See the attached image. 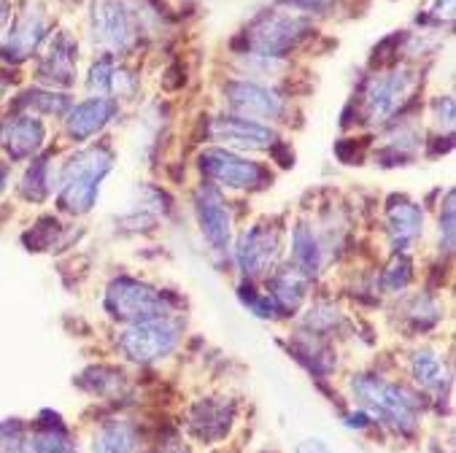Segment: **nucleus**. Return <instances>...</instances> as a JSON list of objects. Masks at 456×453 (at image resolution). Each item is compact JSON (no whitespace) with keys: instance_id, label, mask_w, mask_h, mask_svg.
Wrapping results in <instances>:
<instances>
[{"instance_id":"obj_32","label":"nucleus","mask_w":456,"mask_h":453,"mask_svg":"<svg viewBox=\"0 0 456 453\" xmlns=\"http://www.w3.org/2000/svg\"><path fill=\"white\" fill-rule=\"evenodd\" d=\"M9 165H4V162H0V192H4L6 190V184H9Z\"/></svg>"},{"instance_id":"obj_26","label":"nucleus","mask_w":456,"mask_h":453,"mask_svg":"<svg viewBox=\"0 0 456 453\" xmlns=\"http://www.w3.org/2000/svg\"><path fill=\"white\" fill-rule=\"evenodd\" d=\"M33 445H36V453H76L73 445L68 442V437L54 429H41L36 434Z\"/></svg>"},{"instance_id":"obj_27","label":"nucleus","mask_w":456,"mask_h":453,"mask_svg":"<svg viewBox=\"0 0 456 453\" xmlns=\"http://www.w3.org/2000/svg\"><path fill=\"white\" fill-rule=\"evenodd\" d=\"M408 281H411V262L405 256H397L389 264L387 273H384V287L392 289V292H397V289L408 287Z\"/></svg>"},{"instance_id":"obj_28","label":"nucleus","mask_w":456,"mask_h":453,"mask_svg":"<svg viewBox=\"0 0 456 453\" xmlns=\"http://www.w3.org/2000/svg\"><path fill=\"white\" fill-rule=\"evenodd\" d=\"M279 4L289 6V12H295V14H322L335 4V0H279Z\"/></svg>"},{"instance_id":"obj_20","label":"nucleus","mask_w":456,"mask_h":453,"mask_svg":"<svg viewBox=\"0 0 456 453\" xmlns=\"http://www.w3.org/2000/svg\"><path fill=\"white\" fill-rule=\"evenodd\" d=\"M279 311H295L305 297V276L297 267H287L270 279V295Z\"/></svg>"},{"instance_id":"obj_5","label":"nucleus","mask_w":456,"mask_h":453,"mask_svg":"<svg viewBox=\"0 0 456 453\" xmlns=\"http://www.w3.org/2000/svg\"><path fill=\"white\" fill-rule=\"evenodd\" d=\"M354 394L359 397V402L368 408L373 416L384 418L387 424H392L400 432H411L416 426V400L411 394H405L400 386H392L381 378L373 376H359L354 378Z\"/></svg>"},{"instance_id":"obj_30","label":"nucleus","mask_w":456,"mask_h":453,"mask_svg":"<svg viewBox=\"0 0 456 453\" xmlns=\"http://www.w3.org/2000/svg\"><path fill=\"white\" fill-rule=\"evenodd\" d=\"M297 453H332L322 440H305L300 448H297Z\"/></svg>"},{"instance_id":"obj_2","label":"nucleus","mask_w":456,"mask_h":453,"mask_svg":"<svg viewBox=\"0 0 456 453\" xmlns=\"http://www.w3.org/2000/svg\"><path fill=\"white\" fill-rule=\"evenodd\" d=\"M149 0H98L93 9V41L109 57L130 54L149 28Z\"/></svg>"},{"instance_id":"obj_9","label":"nucleus","mask_w":456,"mask_h":453,"mask_svg":"<svg viewBox=\"0 0 456 453\" xmlns=\"http://www.w3.org/2000/svg\"><path fill=\"white\" fill-rule=\"evenodd\" d=\"M122 351L133 359V361H157L162 356H167L175 343H178V324L159 316V319H149V321H135L125 335H122Z\"/></svg>"},{"instance_id":"obj_14","label":"nucleus","mask_w":456,"mask_h":453,"mask_svg":"<svg viewBox=\"0 0 456 453\" xmlns=\"http://www.w3.org/2000/svg\"><path fill=\"white\" fill-rule=\"evenodd\" d=\"M208 135L219 143H224L227 149H270L276 143V133H273L267 125L251 122V119H240V117H219L208 125Z\"/></svg>"},{"instance_id":"obj_24","label":"nucleus","mask_w":456,"mask_h":453,"mask_svg":"<svg viewBox=\"0 0 456 453\" xmlns=\"http://www.w3.org/2000/svg\"><path fill=\"white\" fill-rule=\"evenodd\" d=\"M192 429L206 440H216L230 429V410L224 405L200 402L192 413Z\"/></svg>"},{"instance_id":"obj_19","label":"nucleus","mask_w":456,"mask_h":453,"mask_svg":"<svg viewBox=\"0 0 456 453\" xmlns=\"http://www.w3.org/2000/svg\"><path fill=\"white\" fill-rule=\"evenodd\" d=\"M14 111L25 117H65L70 111V101L57 95L54 89H28L14 101Z\"/></svg>"},{"instance_id":"obj_10","label":"nucleus","mask_w":456,"mask_h":453,"mask_svg":"<svg viewBox=\"0 0 456 453\" xmlns=\"http://www.w3.org/2000/svg\"><path fill=\"white\" fill-rule=\"evenodd\" d=\"M279 251H281L279 232L256 224V227H251V230H246L240 235L238 248H235V259H238L240 270L248 279H256V276L267 273V270L276 264Z\"/></svg>"},{"instance_id":"obj_15","label":"nucleus","mask_w":456,"mask_h":453,"mask_svg":"<svg viewBox=\"0 0 456 453\" xmlns=\"http://www.w3.org/2000/svg\"><path fill=\"white\" fill-rule=\"evenodd\" d=\"M195 211H198V222H200V230H203L206 240L216 251H227L230 232H232V219H230V211L224 206L222 195L214 190V184H206V187L198 190Z\"/></svg>"},{"instance_id":"obj_29","label":"nucleus","mask_w":456,"mask_h":453,"mask_svg":"<svg viewBox=\"0 0 456 453\" xmlns=\"http://www.w3.org/2000/svg\"><path fill=\"white\" fill-rule=\"evenodd\" d=\"M429 20L437 22V25H448L453 20V0H435V6L429 12Z\"/></svg>"},{"instance_id":"obj_13","label":"nucleus","mask_w":456,"mask_h":453,"mask_svg":"<svg viewBox=\"0 0 456 453\" xmlns=\"http://www.w3.org/2000/svg\"><path fill=\"white\" fill-rule=\"evenodd\" d=\"M76 62H78V46L65 30H60L49 38L46 49L41 52L38 78L49 86H70L76 81Z\"/></svg>"},{"instance_id":"obj_21","label":"nucleus","mask_w":456,"mask_h":453,"mask_svg":"<svg viewBox=\"0 0 456 453\" xmlns=\"http://www.w3.org/2000/svg\"><path fill=\"white\" fill-rule=\"evenodd\" d=\"M93 453H141L138 432L125 421H111L95 434Z\"/></svg>"},{"instance_id":"obj_6","label":"nucleus","mask_w":456,"mask_h":453,"mask_svg":"<svg viewBox=\"0 0 456 453\" xmlns=\"http://www.w3.org/2000/svg\"><path fill=\"white\" fill-rule=\"evenodd\" d=\"M200 170L227 190H262L273 178L259 162L240 157L232 149H206L200 154Z\"/></svg>"},{"instance_id":"obj_23","label":"nucleus","mask_w":456,"mask_h":453,"mask_svg":"<svg viewBox=\"0 0 456 453\" xmlns=\"http://www.w3.org/2000/svg\"><path fill=\"white\" fill-rule=\"evenodd\" d=\"M292 254H295V267L300 270L303 276H314V273H319L324 248H322L319 238L314 235V230H308L305 224H300V227L295 230Z\"/></svg>"},{"instance_id":"obj_17","label":"nucleus","mask_w":456,"mask_h":453,"mask_svg":"<svg viewBox=\"0 0 456 453\" xmlns=\"http://www.w3.org/2000/svg\"><path fill=\"white\" fill-rule=\"evenodd\" d=\"M86 86H89V93H93V95L119 101V98H133L135 95L138 78H135L133 70H127L122 62H117V57L103 54L93 68H89Z\"/></svg>"},{"instance_id":"obj_22","label":"nucleus","mask_w":456,"mask_h":453,"mask_svg":"<svg viewBox=\"0 0 456 453\" xmlns=\"http://www.w3.org/2000/svg\"><path fill=\"white\" fill-rule=\"evenodd\" d=\"M22 195L33 203L46 200L54 190H57V170H52L49 157H41L30 165V170L22 178Z\"/></svg>"},{"instance_id":"obj_25","label":"nucleus","mask_w":456,"mask_h":453,"mask_svg":"<svg viewBox=\"0 0 456 453\" xmlns=\"http://www.w3.org/2000/svg\"><path fill=\"white\" fill-rule=\"evenodd\" d=\"M413 378L427 389V392H443L445 386V368L437 353L432 351H419L411 361Z\"/></svg>"},{"instance_id":"obj_18","label":"nucleus","mask_w":456,"mask_h":453,"mask_svg":"<svg viewBox=\"0 0 456 453\" xmlns=\"http://www.w3.org/2000/svg\"><path fill=\"white\" fill-rule=\"evenodd\" d=\"M387 224H389V235H392L395 248L405 251L421 235L424 214H421V208L416 203H411L405 198H397V200H392V206L387 211Z\"/></svg>"},{"instance_id":"obj_33","label":"nucleus","mask_w":456,"mask_h":453,"mask_svg":"<svg viewBox=\"0 0 456 453\" xmlns=\"http://www.w3.org/2000/svg\"><path fill=\"white\" fill-rule=\"evenodd\" d=\"M0 76H4V73H0ZM6 89H9V81H6V78H0V101H4Z\"/></svg>"},{"instance_id":"obj_16","label":"nucleus","mask_w":456,"mask_h":453,"mask_svg":"<svg viewBox=\"0 0 456 453\" xmlns=\"http://www.w3.org/2000/svg\"><path fill=\"white\" fill-rule=\"evenodd\" d=\"M44 143H46V127L36 117L17 114L0 127V146L6 149V154L14 162L33 159L44 149Z\"/></svg>"},{"instance_id":"obj_31","label":"nucleus","mask_w":456,"mask_h":453,"mask_svg":"<svg viewBox=\"0 0 456 453\" xmlns=\"http://www.w3.org/2000/svg\"><path fill=\"white\" fill-rule=\"evenodd\" d=\"M12 25V6L9 0H0V36H4Z\"/></svg>"},{"instance_id":"obj_12","label":"nucleus","mask_w":456,"mask_h":453,"mask_svg":"<svg viewBox=\"0 0 456 453\" xmlns=\"http://www.w3.org/2000/svg\"><path fill=\"white\" fill-rule=\"evenodd\" d=\"M117 114H119V103L117 101L93 95V98H86V101L70 106V111L65 114V133L76 143H84L89 138H95L98 133H103L114 122Z\"/></svg>"},{"instance_id":"obj_1","label":"nucleus","mask_w":456,"mask_h":453,"mask_svg":"<svg viewBox=\"0 0 456 453\" xmlns=\"http://www.w3.org/2000/svg\"><path fill=\"white\" fill-rule=\"evenodd\" d=\"M114 167V154L106 146H86L70 154L57 167V203L68 214H89L98 203L103 178Z\"/></svg>"},{"instance_id":"obj_3","label":"nucleus","mask_w":456,"mask_h":453,"mask_svg":"<svg viewBox=\"0 0 456 453\" xmlns=\"http://www.w3.org/2000/svg\"><path fill=\"white\" fill-rule=\"evenodd\" d=\"M314 25L303 17V14H292V12H281L273 9L259 14L243 33L246 46L251 54H262V57H287L292 49H297L305 36H311ZM246 52V54H248Z\"/></svg>"},{"instance_id":"obj_7","label":"nucleus","mask_w":456,"mask_h":453,"mask_svg":"<svg viewBox=\"0 0 456 453\" xmlns=\"http://www.w3.org/2000/svg\"><path fill=\"white\" fill-rule=\"evenodd\" d=\"M224 103L232 111V117L251 119V122H276L284 117L287 103L284 98L270 89L267 84H259L254 78L248 81H227L224 84Z\"/></svg>"},{"instance_id":"obj_11","label":"nucleus","mask_w":456,"mask_h":453,"mask_svg":"<svg viewBox=\"0 0 456 453\" xmlns=\"http://www.w3.org/2000/svg\"><path fill=\"white\" fill-rule=\"evenodd\" d=\"M46 17L41 9H25L6 30V41L0 46V57L6 62L30 60L46 38Z\"/></svg>"},{"instance_id":"obj_8","label":"nucleus","mask_w":456,"mask_h":453,"mask_svg":"<svg viewBox=\"0 0 456 453\" xmlns=\"http://www.w3.org/2000/svg\"><path fill=\"white\" fill-rule=\"evenodd\" d=\"M106 308L119 321H149L165 316V295L135 279H117L106 292Z\"/></svg>"},{"instance_id":"obj_4","label":"nucleus","mask_w":456,"mask_h":453,"mask_svg":"<svg viewBox=\"0 0 456 453\" xmlns=\"http://www.w3.org/2000/svg\"><path fill=\"white\" fill-rule=\"evenodd\" d=\"M416 86H419V76L411 68H395L370 76L359 93L362 119L370 125H384L411 101Z\"/></svg>"}]
</instances>
